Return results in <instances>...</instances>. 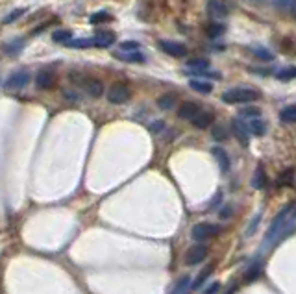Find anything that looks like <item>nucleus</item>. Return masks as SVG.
<instances>
[{
    "label": "nucleus",
    "instance_id": "f257e3e1",
    "mask_svg": "<svg viewBox=\"0 0 296 294\" xmlns=\"http://www.w3.org/2000/svg\"><path fill=\"white\" fill-rule=\"evenodd\" d=\"M292 232H294V204H287V206L276 214V218L272 220L261 248L266 250V248L276 246L279 240L290 237Z\"/></svg>",
    "mask_w": 296,
    "mask_h": 294
},
{
    "label": "nucleus",
    "instance_id": "f03ea898",
    "mask_svg": "<svg viewBox=\"0 0 296 294\" xmlns=\"http://www.w3.org/2000/svg\"><path fill=\"white\" fill-rule=\"evenodd\" d=\"M220 98L226 104H248L259 98V91H255L252 87H233L224 91Z\"/></svg>",
    "mask_w": 296,
    "mask_h": 294
},
{
    "label": "nucleus",
    "instance_id": "7ed1b4c3",
    "mask_svg": "<svg viewBox=\"0 0 296 294\" xmlns=\"http://www.w3.org/2000/svg\"><path fill=\"white\" fill-rule=\"evenodd\" d=\"M220 233V228L215 226V224H209V222H200L196 226H193L191 230V237L196 242H204L207 239H213Z\"/></svg>",
    "mask_w": 296,
    "mask_h": 294
},
{
    "label": "nucleus",
    "instance_id": "20e7f679",
    "mask_svg": "<svg viewBox=\"0 0 296 294\" xmlns=\"http://www.w3.org/2000/svg\"><path fill=\"white\" fill-rule=\"evenodd\" d=\"M130 98H132V89H130L126 84L117 82V84H113V86L109 87L108 100L111 104H126Z\"/></svg>",
    "mask_w": 296,
    "mask_h": 294
},
{
    "label": "nucleus",
    "instance_id": "39448f33",
    "mask_svg": "<svg viewBox=\"0 0 296 294\" xmlns=\"http://www.w3.org/2000/svg\"><path fill=\"white\" fill-rule=\"evenodd\" d=\"M32 80V74L26 70V68H21V70H15L13 74H10V78L4 82V87L10 89V91H19V89H25Z\"/></svg>",
    "mask_w": 296,
    "mask_h": 294
},
{
    "label": "nucleus",
    "instance_id": "423d86ee",
    "mask_svg": "<svg viewBox=\"0 0 296 294\" xmlns=\"http://www.w3.org/2000/svg\"><path fill=\"white\" fill-rule=\"evenodd\" d=\"M207 258V246L206 244H194L185 252V264L187 266H196Z\"/></svg>",
    "mask_w": 296,
    "mask_h": 294
},
{
    "label": "nucleus",
    "instance_id": "0eeeda50",
    "mask_svg": "<svg viewBox=\"0 0 296 294\" xmlns=\"http://www.w3.org/2000/svg\"><path fill=\"white\" fill-rule=\"evenodd\" d=\"M159 48L165 50V54L172 56V58H181L187 54V46L176 41H159Z\"/></svg>",
    "mask_w": 296,
    "mask_h": 294
},
{
    "label": "nucleus",
    "instance_id": "6e6552de",
    "mask_svg": "<svg viewBox=\"0 0 296 294\" xmlns=\"http://www.w3.org/2000/svg\"><path fill=\"white\" fill-rule=\"evenodd\" d=\"M117 60H121L124 63H145L146 58L141 50H119L115 54Z\"/></svg>",
    "mask_w": 296,
    "mask_h": 294
},
{
    "label": "nucleus",
    "instance_id": "1a4fd4ad",
    "mask_svg": "<svg viewBox=\"0 0 296 294\" xmlns=\"http://www.w3.org/2000/svg\"><path fill=\"white\" fill-rule=\"evenodd\" d=\"M213 118H215V116H213L211 111H200L198 110V113L191 118V124L198 130H206L213 124Z\"/></svg>",
    "mask_w": 296,
    "mask_h": 294
},
{
    "label": "nucleus",
    "instance_id": "9d476101",
    "mask_svg": "<svg viewBox=\"0 0 296 294\" xmlns=\"http://www.w3.org/2000/svg\"><path fill=\"white\" fill-rule=\"evenodd\" d=\"M56 84V76L52 70H47V68H43V70H39L36 76V86L39 87V89H52Z\"/></svg>",
    "mask_w": 296,
    "mask_h": 294
},
{
    "label": "nucleus",
    "instance_id": "9b49d317",
    "mask_svg": "<svg viewBox=\"0 0 296 294\" xmlns=\"http://www.w3.org/2000/svg\"><path fill=\"white\" fill-rule=\"evenodd\" d=\"M113 43H115V34H113V32L100 30L93 37V44L98 46V48H108V46H111Z\"/></svg>",
    "mask_w": 296,
    "mask_h": 294
},
{
    "label": "nucleus",
    "instance_id": "f8f14e48",
    "mask_svg": "<svg viewBox=\"0 0 296 294\" xmlns=\"http://www.w3.org/2000/svg\"><path fill=\"white\" fill-rule=\"evenodd\" d=\"M244 126H246V132L248 135H255V137H261V135L266 134V128H268V124L263 120V118H252V120H246L244 122Z\"/></svg>",
    "mask_w": 296,
    "mask_h": 294
},
{
    "label": "nucleus",
    "instance_id": "ddd939ff",
    "mask_svg": "<svg viewBox=\"0 0 296 294\" xmlns=\"http://www.w3.org/2000/svg\"><path fill=\"white\" fill-rule=\"evenodd\" d=\"M85 91L91 98H100L104 94V84L97 78H87L85 80Z\"/></svg>",
    "mask_w": 296,
    "mask_h": 294
},
{
    "label": "nucleus",
    "instance_id": "4468645a",
    "mask_svg": "<svg viewBox=\"0 0 296 294\" xmlns=\"http://www.w3.org/2000/svg\"><path fill=\"white\" fill-rule=\"evenodd\" d=\"M198 104H194V102H183V104L178 108V116L180 118H185V120H191L196 113H198Z\"/></svg>",
    "mask_w": 296,
    "mask_h": 294
},
{
    "label": "nucleus",
    "instance_id": "2eb2a0df",
    "mask_svg": "<svg viewBox=\"0 0 296 294\" xmlns=\"http://www.w3.org/2000/svg\"><path fill=\"white\" fill-rule=\"evenodd\" d=\"M191 89L196 92H202V94H209L213 91V84L209 80H200V78H193L189 82Z\"/></svg>",
    "mask_w": 296,
    "mask_h": 294
},
{
    "label": "nucleus",
    "instance_id": "dca6fc26",
    "mask_svg": "<svg viewBox=\"0 0 296 294\" xmlns=\"http://www.w3.org/2000/svg\"><path fill=\"white\" fill-rule=\"evenodd\" d=\"M213 156L217 158L220 170H222V172L230 170V158H228V154H226V150H224V148L215 146V148H213Z\"/></svg>",
    "mask_w": 296,
    "mask_h": 294
},
{
    "label": "nucleus",
    "instance_id": "f3484780",
    "mask_svg": "<svg viewBox=\"0 0 296 294\" xmlns=\"http://www.w3.org/2000/svg\"><path fill=\"white\" fill-rule=\"evenodd\" d=\"M261 272H263V264H261L259 261H254V263L248 266L246 272H244V282L246 283L255 282V280L261 276Z\"/></svg>",
    "mask_w": 296,
    "mask_h": 294
},
{
    "label": "nucleus",
    "instance_id": "a211bd4d",
    "mask_svg": "<svg viewBox=\"0 0 296 294\" xmlns=\"http://www.w3.org/2000/svg\"><path fill=\"white\" fill-rule=\"evenodd\" d=\"M231 126H233V134L237 135V139H241V142L246 146L248 144V132H246L244 122H242L241 118H235V120L231 122Z\"/></svg>",
    "mask_w": 296,
    "mask_h": 294
},
{
    "label": "nucleus",
    "instance_id": "6ab92c4d",
    "mask_svg": "<svg viewBox=\"0 0 296 294\" xmlns=\"http://www.w3.org/2000/svg\"><path fill=\"white\" fill-rule=\"evenodd\" d=\"M266 174H265V170H263V166H257V170L254 172V178H252V187L254 189H265L266 187Z\"/></svg>",
    "mask_w": 296,
    "mask_h": 294
},
{
    "label": "nucleus",
    "instance_id": "aec40b11",
    "mask_svg": "<svg viewBox=\"0 0 296 294\" xmlns=\"http://www.w3.org/2000/svg\"><path fill=\"white\" fill-rule=\"evenodd\" d=\"M157 106H159V110H163V111H170V110H174V106H176V94H163V96H159L157 98Z\"/></svg>",
    "mask_w": 296,
    "mask_h": 294
},
{
    "label": "nucleus",
    "instance_id": "412c9836",
    "mask_svg": "<svg viewBox=\"0 0 296 294\" xmlns=\"http://www.w3.org/2000/svg\"><path fill=\"white\" fill-rule=\"evenodd\" d=\"M279 120L283 124H294L296 122V108L294 106H287L279 113Z\"/></svg>",
    "mask_w": 296,
    "mask_h": 294
},
{
    "label": "nucleus",
    "instance_id": "4be33fe9",
    "mask_svg": "<svg viewBox=\"0 0 296 294\" xmlns=\"http://www.w3.org/2000/svg\"><path fill=\"white\" fill-rule=\"evenodd\" d=\"M67 46H71V48H91V46H95L93 44V37H78V39H71Z\"/></svg>",
    "mask_w": 296,
    "mask_h": 294
},
{
    "label": "nucleus",
    "instance_id": "5701e85b",
    "mask_svg": "<svg viewBox=\"0 0 296 294\" xmlns=\"http://www.w3.org/2000/svg\"><path fill=\"white\" fill-rule=\"evenodd\" d=\"M213 270H215V264H209V266H206V268L200 272L198 278H196V280H194V283H193V288H194V290H196V288H200L202 285H204V283H206L207 278H209V276L213 274Z\"/></svg>",
    "mask_w": 296,
    "mask_h": 294
},
{
    "label": "nucleus",
    "instance_id": "b1692460",
    "mask_svg": "<svg viewBox=\"0 0 296 294\" xmlns=\"http://www.w3.org/2000/svg\"><path fill=\"white\" fill-rule=\"evenodd\" d=\"M259 116H261V110L259 108H254V106L239 111V118L241 120H252V118H259Z\"/></svg>",
    "mask_w": 296,
    "mask_h": 294
},
{
    "label": "nucleus",
    "instance_id": "393cba45",
    "mask_svg": "<svg viewBox=\"0 0 296 294\" xmlns=\"http://www.w3.org/2000/svg\"><path fill=\"white\" fill-rule=\"evenodd\" d=\"M278 185L281 187H292L294 185V170L292 168H287L285 172H281L279 174V180H278Z\"/></svg>",
    "mask_w": 296,
    "mask_h": 294
},
{
    "label": "nucleus",
    "instance_id": "a878e982",
    "mask_svg": "<svg viewBox=\"0 0 296 294\" xmlns=\"http://www.w3.org/2000/svg\"><path fill=\"white\" fill-rule=\"evenodd\" d=\"M207 10H209V13H211L213 17H224L226 15V8L218 0H209L207 2Z\"/></svg>",
    "mask_w": 296,
    "mask_h": 294
},
{
    "label": "nucleus",
    "instance_id": "bb28decb",
    "mask_svg": "<svg viewBox=\"0 0 296 294\" xmlns=\"http://www.w3.org/2000/svg\"><path fill=\"white\" fill-rule=\"evenodd\" d=\"M187 67L189 70H206V68H209V62L204 58H194V60L187 62Z\"/></svg>",
    "mask_w": 296,
    "mask_h": 294
},
{
    "label": "nucleus",
    "instance_id": "cd10ccee",
    "mask_svg": "<svg viewBox=\"0 0 296 294\" xmlns=\"http://www.w3.org/2000/svg\"><path fill=\"white\" fill-rule=\"evenodd\" d=\"M52 39H54L56 43H61V44H67L71 39H73V32L71 30H58L52 34Z\"/></svg>",
    "mask_w": 296,
    "mask_h": 294
},
{
    "label": "nucleus",
    "instance_id": "c85d7f7f",
    "mask_svg": "<svg viewBox=\"0 0 296 294\" xmlns=\"http://www.w3.org/2000/svg\"><path fill=\"white\" fill-rule=\"evenodd\" d=\"M224 32H226V26L224 24H218V22H211V24L207 26L206 28V34L209 37H211V39H217V37H220L224 34Z\"/></svg>",
    "mask_w": 296,
    "mask_h": 294
},
{
    "label": "nucleus",
    "instance_id": "c756f323",
    "mask_svg": "<svg viewBox=\"0 0 296 294\" xmlns=\"http://www.w3.org/2000/svg\"><path fill=\"white\" fill-rule=\"evenodd\" d=\"M189 285H191V278L183 276L181 280H178V283H176L174 288L170 290V294H185V290L189 288Z\"/></svg>",
    "mask_w": 296,
    "mask_h": 294
},
{
    "label": "nucleus",
    "instance_id": "7c9ffc66",
    "mask_svg": "<svg viewBox=\"0 0 296 294\" xmlns=\"http://www.w3.org/2000/svg\"><path fill=\"white\" fill-rule=\"evenodd\" d=\"M296 76V68L294 67H287V68H281V70H278V74H276V78L281 82H290L292 78Z\"/></svg>",
    "mask_w": 296,
    "mask_h": 294
},
{
    "label": "nucleus",
    "instance_id": "2f4dec72",
    "mask_svg": "<svg viewBox=\"0 0 296 294\" xmlns=\"http://www.w3.org/2000/svg\"><path fill=\"white\" fill-rule=\"evenodd\" d=\"M276 6H278L281 12L294 13V10H296V0H276Z\"/></svg>",
    "mask_w": 296,
    "mask_h": 294
},
{
    "label": "nucleus",
    "instance_id": "473e14b6",
    "mask_svg": "<svg viewBox=\"0 0 296 294\" xmlns=\"http://www.w3.org/2000/svg\"><path fill=\"white\" fill-rule=\"evenodd\" d=\"M25 8H19V10H13L12 13H10V15H6V17H4V20H2V22H4V24H12L13 20H17V18H21L23 17V15H25Z\"/></svg>",
    "mask_w": 296,
    "mask_h": 294
},
{
    "label": "nucleus",
    "instance_id": "72a5a7b5",
    "mask_svg": "<svg viewBox=\"0 0 296 294\" xmlns=\"http://www.w3.org/2000/svg\"><path fill=\"white\" fill-rule=\"evenodd\" d=\"M106 20H111V15L106 12H98L95 15H91L89 22L91 24H98V22H106Z\"/></svg>",
    "mask_w": 296,
    "mask_h": 294
},
{
    "label": "nucleus",
    "instance_id": "f704fd0d",
    "mask_svg": "<svg viewBox=\"0 0 296 294\" xmlns=\"http://www.w3.org/2000/svg\"><path fill=\"white\" fill-rule=\"evenodd\" d=\"M211 135L215 141H224V139L228 137V132H226L224 126H215V128L211 130Z\"/></svg>",
    "mask_w": 296,
    "mask_h": 294
},
{
    "label": "nucleus",
    "instance_id": "c9c22d12",
    "mask_svg": "<svg viewBox=\"0 0 296 294\" xmlns=\"http://www.w3.org/2000/svg\"><path fill=\"white\" fill-rule=\"evenodd\" d=\"M141 44L137 43V41H124V43H121V48L119 50H139Z\"/></svg>",
    "mask_w": 296,
    "mask_h": 294
},
{
    "label": "nucleus",
    "instance_id": "e433bc0d",
    "mask_svg": "<svg viewBox=\"0 0 296 294\" xmlns=\"http://www.w3.org/2000/svg\"><path fill=\"white\" fill-rule=\"evenodd\" d=\"M163 128H167L163 120H156V122L150 124V128H148V130H150L152 134H159V132H163Z\"/></svg>",
    "mask_w": 296,
    "mask_h": 294
},
{
    "label": "nucleus",
    "instance_id": "4c0bfd02",
    "mask_svg": "<svg viewBox=\"0 0 296 294\" xmlns=\"http://www.w3.org/2000/svg\"><path fill=\"white\" fill-rule=\"evenodd\" d=\"M255 52H257V56H259L261 60H272L274 56L270 54V50H263V48H255Z\"/></svg>",
    "mask_w": 296,
    "mask_h": 294
},
{
    "label": "nucleus",
    "instance_id": "58836bf2",
    "mask_svg": "<svg viewBox=\"0 0 296 294\" xmlns=\"http://www.w3.org/2000/svg\"><path fill=\"white\" fill-rule=\"evenodd\" d=\"M259 218H261V214H257V216H255V220H252V224H250V228H248L246 235H250V233H252L255 228H257V222H259Z\"/></svg>",
    "mask_w": 296,
    "mask_h": 294
},
{
    "label": "nucleus",
    "instance_id": "ea45409f",
    "mask_svg": "<svg viewBox=\"0 0 296 294\" xmlns=\"http://www.w3.org/2000/svg\"><path fill=\"white\" fill-rule=\"evenodd\" d=\"M230 216H231V209L230 206H226V209L220 211V218H230Z\"/></svg>",
    "mask_w": 296,
    "mask_h": 294
},
{
    "label": "nucleus",
    "instance_id": "a19ab883",
    "mask_svg": "<svg viewBox=\"0 0 296 294\" xmlns=\"http://www.w3.org/2000/svg\"><path fill=\"white\" fill-rule=\"evenodd\" d=\"M218 287H220L218 283H213L211 287H209V288H207V290H206V294H215V292H217V290H218Z\"/></svg>",
    "mask_w": 296,
    "mask_h": 294
}]
</instances>
